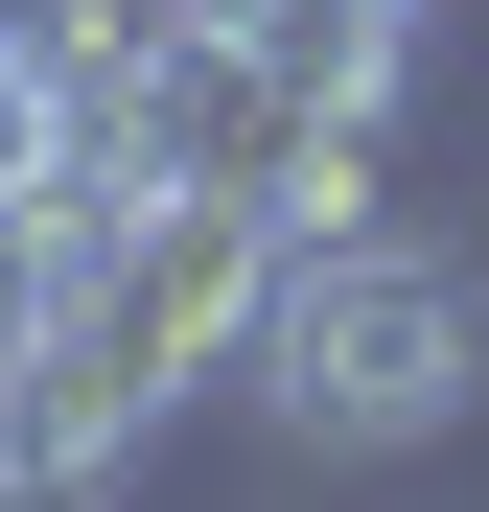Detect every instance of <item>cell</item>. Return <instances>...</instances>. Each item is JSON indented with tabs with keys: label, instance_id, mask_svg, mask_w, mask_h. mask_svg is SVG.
Masks as SVG:
<instances>
[{
	"label": "cell",
	"instance_id": "cell-3",
	"mask_svg": "<svg viewBox=\"0 0 489 512\" xmlns=\"http://www.w3.org/2000/svg\"><path fill=\"white\" fill-rule=\"evenodd\" d=\"M0 512H117V466H0Z\"/></svg>",
	"mask_w": 489,
	"mask_h": 512
},
{
	"label": "cell",
	"instance_id": "cell-1",
	"mask_svg": "<svg viewBox=\"0 0 489 512\" xmlns=\"http://www.w3.org/2000/svg\"><path fill=\"white\" fill-rule=\"evenodd\" d=\"M489 396V280L420 233H326L280 256V303H257V419L303 466H396V443H443V419Z\"/></svg>",
	"mask_w": 489,
	"mask_h": 512
},
{
	"label": "cell",
	"instance_id": "cell-2",
	"mask_svg": "<svg viewBox=\"0 0 489 512\" xmlns=\"http://www.w3.org/2000/svg\"><path fill=\"white\" fill-rule=\"evenodd\" d=\"M70 303H94V256H70L47 210H0V373H24V350H47V326H70Z\"/></svg>",
	"mask_w": 489,
	"mask_h": 512
},
{
	"label": "cell",
	"instance_id": "cell-4",
	"mask_svg": "<svg viewBox=\"0 0 489 512\" xmlns=\"http://www.w3.org/2000/svg\"><path fill=\"white\" fill-rule=\"evenodd\" d=\"M396 24H443V0H396Z\"/></svg>",
	"mask_w": 489,
	"mask_h": 512
}]
</instances>
